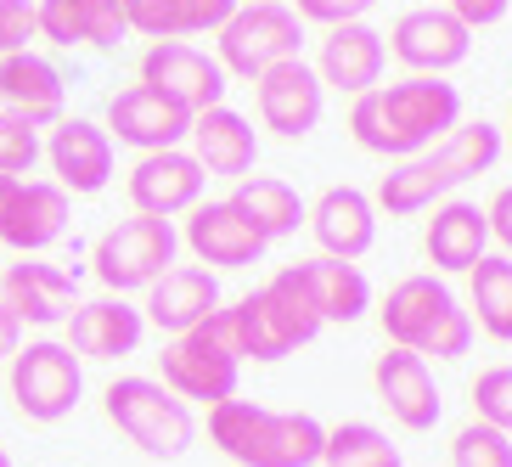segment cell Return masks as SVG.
<instances>
[{"label":"cell","instance_id":"23","mask_svg":"<svg viewBox=\"0 0 512 467\" xmlns=\"http://www.w3.org/2000/svg\"><path fill=\"white\" fill-rule=\"evenodd\" d=\"M383 62H389V46H383V34H377L372 23H338V29L321 34L316 79H321V85H332V91L366 96V91H377Z\"/></svg>","mask_w":512,"mask_h":467},{"label":"cell","instance_id":"10","mask_svg":"<svg viewBox=\"0 0 512 467\" xmlns=\"http://www.w3.org/2000/svg\"><path fill=\"white\" fill-rule=\"evenodd\" d=\"M158 383H164L175 400H203V406H220V400H231L237 394V372L242 361L231 355V349H220L214 338H203V332H181V338H169L164 355H158Z\"/></svg>","mask_w":512,"mask_h":467},{"label":"cell","instance_id":"6","mask_svg":"<svg viewBox=\"0 0 512 467\" xmlns=\"http://www.w3.org/2000/svg\"><path fill=\"white\" fill-rule=\"evenodd\" d=\"M175 248H181L175 220L136 214V220H119V226H107L102 237H96L91 271H96V282H102L113 299H124V293L158 282V276L175 265Z\"/></svg>","mask_w":512,"mask_h":467},{"label":"cell","instance_id":"44","mask_svg":"<svg viewBox=\"0 0 512 467\" xmlns=\"http://www.w3.org/2000/svg\"><path fill=\"white\" fill-rule=\"evenodd\" d=\"M12 186H17L12 175H0V209H6V197H12Z\"/></svg>","mask_w":512,"mask_h":467},{"label":"cell","instance_id":"30","mask_svg":"<svg viewBox=\"0 0 512 467\" xmlns=\"http://www.w3.org/2000/svg\"><path fill=\"white\" fill-rule=\"evenodd\" d=\"M226 203H231V209H237L265 242H282V237H293V231L304 226L299 192H293L287 181H276V175H242L237 192H231Z\"/></svg>","mask_w":512,"mask_h":467},{"label":"cell","instance_id":"26","mask_svg":"<svg viewBox=\"0 0 512 467\" xmlns=\"http://www.w3.org/2000/svg\"><path fill=\"white\" fill-rule=\"evenodd\" d=\"M484 248H490V226H484L479 203H462V197L434 203V220L422 231V254L434 271H473Z\"/></svg>","mask_w":512,"mask_h":467},{"label":"cell","instance_id":"25","mask_svg":"<svg viewBox=\"0 0 512 467\" xmlns=\"http://www.w3.org/2000/svg\"><path fill=\"white\" fill-rule=\"evenodd\" d=\"M0 107L29 119L34 130H51L62 119V74L57 62L40 57V51H17V57H0Z\"/></svg>","mask_w":512,"mask_h":467},{"label":"cell","instance_id":"4","mask_svg":"<svg viewBox=\"0 0 512 467\" xmlns=\"http://www.w3.org/2000/svg\"><path fill=\"white\" fill-rule=\"evenodd\" d=\"M383 332H389L394 349H411V355H434V361H462L467 344H473V316H467L456 293L439 276H406V282L389 287V299L377 310Z\"/></svg>","mask_w":512,"mask_h":467},{"label":"cell","instance_id":"34","mask_svg":"<svg viewBox=\"0 0 512 467\" xmlns=\"http://www.w3.org/2000/svg\"><path fill=\"white\" fill-rule=\"evenodd\" d=\"M451 467H512V434L490 422H467L451 439Z\"/></svg>","mask_w":512,"mask_h":467},{"label":"cell","instance_id":"29","mask_svg":"<svg viewBox=\"0 0 512 467\" xmlns=\"http://www.w3.org/2000/svg\"><path fill=\"white\" fill-rule=\"evenodd\" d=\"M304 276V293H310V304H316L321 327L327 321H338V327H349V321L366 316V304H372V287H366L361 265H344V259H304L299 265Z\"/></svg>","mask_w":512,"mask_h":467},{"label":"cell","instance_id":"33","mask_svg":"<svg viewBox=\"0 0 512 467\" xmlns=\"http://www.w3.org/2000/svg\"><path fill=\"white\" fill-rule=\"evenodd\" d=\"M439 152H445V164H451L462 181H473V175H484V169H496V158H501V130H496L490 119L456 124L451 136L439 141Z\"/></svg>","mask_w":512,"mask_h":467},{"label":"cell","instance_id":"18","mask_svg":"<svg viewBox=\"0 0 512 467\" xmlns=\"http://www.w3.org/2000/svg\"><path fill=\"white\" fill-rule=\"evenodd\" d=\"M186 141H192V158L203 175H226V181H242V175H254L259 164V136L254 124L242 119L237 107H203V113H192V130H186Z\"/></svg>","mask_w":512,"mask_h":467},{"label":"cell","instance_id":"12","mask_svg":"<svg viewBox=\"0 0 512 467\" xmlns=\"http://www.w3.org/2000/svg\"><path fill=\"white\" fill-rule=\"evenodd\" d=\"M203 186H209V175L197 169L192 152L169 147V152H141L136 169H130V181H124V192H130L136 214L175 220V214H186V209L203 203Z\"/></svg>","mask_w":512,"mask_h":467},{"label":"cell","instance_id":"3","mask_svg":"<svg viewBox=\"0 0 512 467\" xmlns=\"http://www.w3.org/2000/svg\"><path fill=\"white\" fill-rule=\"evenodd\" d=\"M209 439L237 467H316L327 428L310 411H271L231 394L209 411Z\"/></svg>","mask_w":512,"mask_h":467},{"label":"cell","instance_id":"19","mask_svg":"<svg viewBox=\"0 0 512 467\" xmlns=\"http://www.w3.org/2000/svg\"><path fill=\"white\" fill-rule=\"evenodd\" d=\"M220 310V276L203 271V265H169L158 282L147 287V327L181 338V332L203 327V321Z\"/></svg>","mask_w":512,"mask_h":467},{"label":"cell","instance_id":"40","mask_svg":"<svg viewBox=\"0 0 512 467\" xmlns=\"http://www.w3.org/2000/svg\"><path fill=\"white\" fill-rule=\"evenodd\" d=\"M372 6L377 0H299V23H327V29H338V23H361Z\"/></svg>","mask_w":512,"mask_h":467},{"label":"cell","instance_id":"17","mask_svg":"<svg viewBox=\"0 0 512 467\" xmlns=\"http://www.w3.org/2000/svg\"><path fill=\"white\" fill-rule=\"evenodd\" d=\"M372 383H377V400L389 406V417L400 422V428H411V434H428L439 422V411H445L428 361L411 355V349H394V344L383 349L377 366H372Z\"/></svg>","mask_w":512,"mask_h":467},{"label":"cell","instance_id":"38","mask_svg":"<svg viewBox=\"0 0 512 467\" xmlns=\"http://www.w3.org/2000/svg\"><path fill=\"white\" fill-rule=\"evenodd\" d=\"M34 34H40L34 0H0V57H17V51H29Z\"/></svg>","mask_w":512,"mask_h":467},{"label":"cell","instance_id":"2","mask_svg":"<svg viewBox=\"0 0 512 467\" xmlns=\"http://www.w3.org/2000/svg\"><path fill=\"white\" fill-rule=\"evenodd\" d=\"M203 327H209V338L220 349H231L237 361H282V355H293L299 344L316 338L321 316H316V304H310V293H304L299 265H282L259 293L237 299L231 310L220 304Z\"/></svg>","mask_w":512,"mask_h":467},{"label":"cell","instance_id":"37","mask_svg":"<svg viewBox=\"0 0 512 467\" xmlns=\"http://www.w3.org/2000/svg\"><path fill=\"white\" fill-rule=\"evenodd\" d=\"M124 29L147 40H181V0H119Z\"/></svg>","mask_w":512,"mask_h":467},{"label":"cell","instance_id":"31","mask_svg":"<svg viewBox=\"0 0 512 467\" xmlns=\"http://www.w3.org/2000/svg\"><path fill=\"white\" fill-rule=\"evenodd\" d=\"M473 310H479V327L496 338V344H512V259L507 254H484L473 271Z\"/></svg>","mask_w":512,"mask_h":467},{"label":"cell","instance_id":"27","mask_svg":"<svg viewBox=\"0 0 512 467\" xmlns=\"http://www.w3.org/2000/svg\"><path fill=\"white\" fill-rule=\"evenodd\" d=\"M456 186H462V175L445 164V152H439V147H428V152H417V158H400V164L383 175L372 209L394 214V220H406V214L434 209L439 197H451Z\"/></svg>","mask_w":512,"mask_h":467},{"label":"cell","instance_id":"42","mask_svg":"<svg viewBox=\"0 0 512 467\" xmlns=\"http://www.w3.org/2000/svg\"><path fill=\"white\" fill-rule=\"evenodd\" d=\"M484 226H490V237L501 242L512 254V186H501L496 197H490V209H484Z\"/></svg>","mask_w":512,"mask_h":467},{"label":"cell","instance_id":"39","mask_svg":"<svg viewBox=\"0 0 512 467\" xmlns=\"http://www.w3.org/2000/svg\"><path fill=\"white\" fill-rule=\"evenodd\" d=\"M242 0H181V34H220Z\"/></svg>","mask_w":512,"mask_h":467},{"label":"cell","instance_id":"24","mask_svg":"<svg viewBox=\"0 0 512 467\" xmlns=\"http://www.w3.org/2000/svg\"><path fill=\"white\" fill-rule=\"evenodd\" d=\"M141 332H147V316H141L136 304L107 293V299L79 304L74 316H68V349H74L79 361H119V355H136L141 349Z\"/></svg>","mask_w":512,"mask_h":467},{"label":"cell","instance_id":"32","mask_svg":"<svg viewBox=\"0 0 512 467\" xmlns=\"http://www.w3.org/2000/svg\"><path fill=\"white\" fill-rule=\"evenodd\" d=\"M321 467H406V456L372 422H338V428H327Z\"/></svg>","mask_w":512,"mask_h":467},{"label":"cell","instance_id":"16","mask_svg":"<svg viewBox=\"0 0 512 467\" xmlns=\"http://www.w3.org/2000/svg\"><path fill=\"white\" fill-rule=\"evenodd\" d=\"M181 242L197 254L203 271H242V265H259L265 248H271L231 203H197V209H186Z\"/></svg>","mask_w":512,"mask_h":467},{"label":"cell","instance_id":"36","mask_svg":"<svg viewBox=\"0 0 512 467\" xmlns=\"http://www.w3.org/2000/svg\"><path fill=\"white\" fill-rule=\"evenodd\" d=\"M473 411H479V422L512 434V366H490L473 377Z\"/></svg>","mask_w":512,"mask_h":467},{"label":"cell","instance_id":"8","mask_svg":"<svg viewBox=\"0 0 512 467\" xmlns=\"http://www.w3.org/2000/svg\"><path fill=\"white\" fill-rule=\"evenodd\" d=\"M85 394V366L62 338H34L12 355V400L29 422H62Z\"/></svg>","mask_w":512,"mask_h":467},{"label":"cell","instance_id":"9","mask_svg":"<svg viewBox=\"0 0 512 467\" xmlns=\"http://www.w3.org/2000/svg\"><path fill=\"white\" fill-rule=\"evenodd\" d=\"M141 85L169 102H181L186 113H203V107L226 102V68L220 57L186 46V40H152L147 57H141Z\"/></svg>","mask_w":512,"mask_h":467},{"label":"cell","instance_id":"28","mask_svg":"<svg viewBox=\"0 0 512 467\" xmlns=\"http://www.w3.org/2000/svg\"><path fill=\"white\" fill-rule=\"evenodd\" d=\"M40 34L51 46H96L113 51L124 40V12L119 0H40L34 6Z\"/></svg>","mask_w":512,"mask_h":467},{"label":"cell","instance_id":"21","mask_svg":"<svg viewBox=\"0 0 512 467\" xmlns=\"http://www.w3.org/2000/svg\"><path fill=\"white\" fill-rule=\"evenodd\" d=\"M304 220L316 231L321 254L344 259V265L372 254V242H377V209H372V197L355 192V186H327L316 197V209H304Z\"/></svg>","mask_w":512,"mask_h":467},{"label":"cell","instance_id":"41","mask_svg":"<svg viewBox=\"0 0 512 467\" xmlns=\"http://www.w3.org/2000/svg\"><path fill=\"white\" fill-rule=\"evenodd\" d=\"M512 0H451L445 12L456 17V23H467V29H490V23H501L507 17Z\"/></svg>","mask_w":512,"mask_h":467},{"label":"cell","instance_id":"22","mask_svg":"<svg viewBox=\"0 0 512 467\" xmlns=\"http://www.w3.org/2000/svg\"><path fill=\"white\" fill-rule=\"evenodd\" d=\"M0 304L17 316V327H57V321H68L79 310L74 276L57 271V265H40V259L6 265V276H0Z\"/></svg>","mask_w":512,"mask_h":467},{"label":"cell","instance_id":"43","mask_svg":"<svg viewBox=\"0 0 512 467\" xmlns=\"http://www.w3.org/2000/svg\"><path fill=\"white\" fill-rule=\"evenodd\" d=\"M17 344H23V327H17V316L6 310V304H0V361H12Z\"/></svg>","mask_w":512,"mask_h":467},{"label":"cell","instance_id":"45","mask_svg":"<svg viewBox=\"0 0 512 467\" xmlns=\"http://www.w3.org/2000/svg\"><path fill=\"white\" fill-rule=\"evenodd\" d=\"M0 467H12V456H6V451H0Z\"/></svg>","mask_w":512,"mask_h":467},{"label":"cell","instance_id":"7","mask_svg":"<svg viewBox=\"0 0 512 467\" xmlns=\"http://www.w3.org/2000/svg\"><path fill=\"white\" fill-rule=\"evenodd\" d=\"M299 46H304V23L293 6H282V0H248L220 29V68H226V79L231 74L259 79L276 62H293Z\"/></svg>","mask_w":512,"mask_h":467},{"label":"cell","instance_id":"5","mask_svg":"<svg viewBox=\"0 0 512 467\" xmlns=\"http://www.w3.org/2000/svg\"><path fill=\"white\" fill-rule=\"evenodd\" d=\"M102 411L141 456H158V462L186 456V445L197 439L192 406L175 400L158 377H113L102 389Z\"/></svg>","mask_w":512,"mask_h":467},{"label":"cell","instance_id":"1","mask_svg":"<svg viewBox=\"0 0 512 467\" xmlns=\"http://www.w3.org/2000/svg\"><path fill=\"white\" fill-rule=\"evenodd\" d=\"M462 124V96L456 85L434 74H411L400 85H377V91L355 96L349 107V130L366 152L377 158H417V152L439 147Z\"/></svg>","mask_w":512,"mask_h":467},{"label":"cell","instance_id":"11","mask_svg":"<svg viewBox=\"0 0 512 467\" xmlns=\"http://www.w3.org/2000/svg\"><path fill=\"white\" fill-rule=\"evenodd\" d=\"M254 107H259V124L282 141H304L310 130L321 124V107H327V85L316 79V68L304 57L293 62H276L254 79Z\"/></svg>","mask_w":512,"mask_h":467},{"label":"cell","instance_id":"15","mask_svg":"<svg viewBox=\"0 0 512 467\" xmlns=\"http://www.w3.org/2000/svg\"><path fill=\"white\" fill-rule=\"evenodd\" d=\"M40 152L51 158V175L68 197H96L113 181V141L91 119H57L51 141H40Z\"/></svg>","mask_w":512,"mask_h":467},{"label":"cell","instance_id":"35","mask_svg":"<svg viewBox=\"0 0 512 467\" xmlns=\"http://www.w3.org/2000/svg\"><path fill=\"white\" fill-rule=\"evenodd\" d=\"M34 158H40V130H34L29 119H17V113H6L0 107V175H29Z\"/></svg>","mask_w":512,"mask_h":467},{"label":"cell","instance_id":"20","mask_svg":"<svg viewBox=\"0 0 512 467\" xmlns=\"http://www.w3.org/2000/svg\"><path fill=\"white\" fill-rule=\"evenodd\" d=\"M68 231V192L57 181H17L6 209H0V242L17 254H46Z\"/></svg>","mask_w":512,"mask_h":467},{"label":"cell","instance_id":"13","mask_svg":"<svg viewBox=\"0 0 512 467\" xmlns=\"http://www.w3.org/2000/svg\"><path fill=\"white\" fill-rule=\"evenodd\" d=\"M186 130H192V113L169 96L147 91V85H130L107 102V141H119V147L169 152L186 141Z\"/></svg>","mask_w":512,"mask_h":467},{"label":"cell","instance_id":"14","mask_svg":"<svg viewBox=\"0 0 512 467\" xmlns=\"http://www.w3.org/2000/svg\"><path fill=\"white\" fill-rule=\"evenodd\" d=\"M389 51L406 62L411 74H434L439 79L445 68L467 62V51H473V29L456 23L445 6H417V12H406L389 29Z\"/></svg>","mask_w":512,"mask_h":467}]
</instances>
